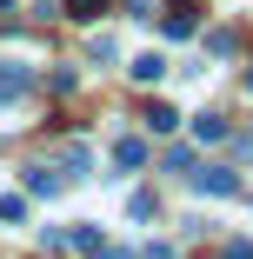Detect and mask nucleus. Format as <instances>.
I'll use <instances>...</instances> for the list:
<instances>
[{
  "instance_id": "nucleus-1",
  "label": "nucleus",
  "mask_w": 253,
  "mask_h": 259,
  "mask_svg": "<svg viewBox=\"0 0 253 259\" xmlns=\"http://www.w3.org/2000/svg\"><path fill=\"white\" fill-rule=\"evenodd\" d=\"M33 87V73H27V60H0V107H7V100H20Z\"/></svg>"
},
{
  "instance_id": "nucleus-5",
  "label": "nucleus",
  "mask_w": 253,
  "mask_h": 259,
  "mask_svg": "<svg viewBox=\"0 0 253 259\" xmlns=\"http://www.w3.org/2000/svg\"><path fill=\"white\" fill-rule=\"evenodd\" d=\"M147 126H154V133H173V126H180V113H173V107H160V100H154V107H147Z\"/></svg>"
},
{
  "instance_id": "nucleus-9",
  "label": "nucleus",
  "mask_w": 253,
  "mask_h": 259,
  "mask_svg": "<svg viewBox=\"0 0 253 259\" xmlns=\"http://www.w3.org/2000/svg\"><path fill=\"white\" fill-rule=\"evenodd\" d=\"M100 7H107V0H67V14H74V20H93Z\"/></svg>"
},
{
  "instance_id": "nucleus-10",
  "label": "nucleus",
  "mask_w": 253,
  "mask_h": 259,
  "mask_svg": "<svg viewBox=\"0 0 253 259\" xmlns=\"http://www.w3.org/2000/svg\"><path fill=\"white\" fill-rule=\"evenodd\" d=\"M227 259H253V246H246V239H233V246H227Z\"/></svg>"
},
{
  "instance_id": "nucleus-12",
  "label": "nucleus",
  "mask_w": 253,
  "mask_h": 259,
  "mask_svg": "<svg viewBox=\"0 0 253 259\" xmlns=\"http://www.w3.org/2000/svg\"><path fill=\"white\" fill-rule=\"evenodd\" d=\"M127 7H133V14H140V7H154V0H127Z\"/></svg>"
},
{
  "instance_id": "nucleus-2",
  "label": "nucleus",
  "mask_w": 253,
  "mask_h": 259,
  "mask_svg": "<svg viewBox=\"0 0 253 259\" xmlns=\"http://www.w3.org/2000/svg\"><path fill=\"white\" fill-rule=\"evenodd\" d=\"M54 160L67 166V180H87V166H93V153H87V146H60Z\"/></svg>"
},
{
  "instance_id": "nucleus-8",
  "label": "nucleus",
  "mask_w": 253,
  "mask_h": 259,
  "mask_svg": "<svg viewBox=\"0 0 253 259\" xmlns=\"http://www.w3.org/2000/svg\"><path fill=\"white\" fill-rule=\"evenodd\" d=\"M167 33H173V40H187V33H193V14H187V7H173V14H167Z\"/></svg>"
},
{
  "instance_id": "nucleus-3",
  "label": "nucleus",
  "mask_w": 253,
  "mask_h": 259,
  "mask_svg": "<svg viewBox=\"0 0 253 259\" xmlns=\"http://www.w3.org/2000/svg\"><path fill=\"white\" fill-rule=\"evenodd\" d=\"M193 186H200V193H233L240 180H233L227 166H207V173H193Z\"/></svg>"
},
{
  "instance_id": "nucleus-4",
  "label": "nucleus",
  "mask_w": 253,
  "mask_h": 259,
  "mask_svg": "<svg viewBox=\"0 0 253 259\" xmlns=\"http://www.w3.org/2000/svg\"><path fill=\"white\" fill-rule=\"evenodd\" d=\"M127 73H133V80H140V87H154V80H160V73H167V60H160V54H140V60H133V67H127Z\"/></svg>"
},
{
  "instance_id": "nucleus-11",
  "label": "nucleus",
  "mask_w": 253,
  "mask_h": 259,
  "mask_svg": "<svg viewBox=\"0 0 253 259\" xmlns=\"http://www.w3.org/2000/svg\"><path fill=\"white\" fill-rule=\"evenodd\" d=\"M147 259H173V246H154V252H147Z\"/></svg>"
},
{
  "instance_id": "nucleus-6",
  "label": "nucleus",
  "mask_w": 253,
  "mask_h": 259,
  "mask_svg": "<svg viewBox=\"0 0 253 259\" xmlns=\"http://www.w3.org/2000/svg\"><path fill=\"white\" fill-rule=\"evenodd\" d=\"M140 160H147L140 140H120V146H114V166H140Z\"/></svg>"
},
{
  "instance_id": "nucleus-7",
  "label": "nucleus",
  "mask_w": 253,
  "mask_h": 259,
  "mask_svg": "<svg viewBox=\"0 0 253 259\" xmlns=\"http://www.w3.org/2000/svg\"><path fill=\"white\" fill-rule=\"evenodd\" d=\"M54 186H60V180L47 173V166H27V193H54Z\"/></svg>"
}]
</instances>
